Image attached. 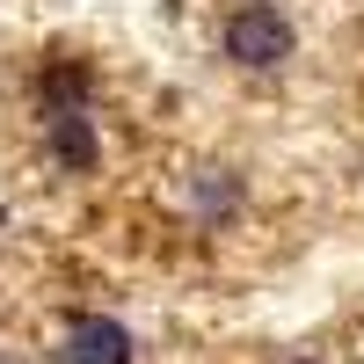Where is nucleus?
I'll return each instance as SVG.
<instances>
[{
  "label": "nucleus",
  "mask_w": 364,
  "mask_h": 364,
  "mask_svg": "<svg viewBox=\"0 0 364 364\" xmlns=\"http://www.w3.org/2000/svg\"><path fill=\"white\" fill-rule=\"evenodd\" d=\"M44 154L66 168V175H87L102 161V139H95V117H51L44 124Z\"/></svg>",
  "instance_id": "20e7f679"
},
{
  "label": "nucleus",
  "mask_w": 364,
  "mask_h": 364,
  "mask_svg": "<svg viewBox=\"0 0 364 364\" xmlns=\"http://www.w3.org/2000/svg\"><path fill=\"white\" fill-rule=\"evenodd\" d=\"M87 95H95V73H87L80 58H58V66H44V80H37L44 124H51V117H87Z\"/></svg>",
  "instance_id": "7ed1b4c3"
},
{
  "label": "nucleus",
  "mask_w": 364,
  "mask_h": 364,
  "mask_svg": "<svg viewBox=\"0 0 364 364\" xmlns=\"http://www.w3.org/2000/svg\"><path fill=\"white\" fill-rule=\"evenodd\" d=\"M0 364H8V357H0Z\"/></svg>",
  "instance_id": "423d86ee"
},
{
  "label": "nucleus",
  "mask_w": 364,
  "mask_h": 364,
  "mask_svg": "<svg viewBox=\"0 0 364 364\" xmlns=\"http://www.w3.org/2000/svg\"><path fill=\"white\" fill-rule=\"evenodd\" d=\"M299 364H306V357H299Z\"/></svg>",
  "instance_id": "0eeeda50"
},
{
  "label": "nucleus",
  "mask_w": 364,
  "mask_h": 364,
  "mask_svg": "<svg viewBox=\"0 0 364 364\" xmlns=\"http://www.w3.org/2000/svg\"><path fill=\"white\" fill-rule=\"evenodd\" d=\"M66 364H132V336L117 321H102V314H80L73 328H66V350H58Z\"/></svg>",
  "instance_id": "f03ea898"
},
{
  "label": "nucleus",
  "mask_w": 364,
  "mask_h": 364,
  "mask_svg": "<svg viewBox=\"0 0 364 364\" xmlns=\"http://www.w3.org/2000/svg\"><path fill=\"white\" fill-rule=\"evenodd\" d=\"M219 44H226V58H233V66L269 73V66H284V58H291V44H299V37H291V22H284L277 8L248 0V8H233V15H226Z\"/></svg>",
  "instance_id": "f257e3e1"
},
{
  "label": "nucleus",
  "mask_w": 364,
  "mask_h": 364,
  "mask_svg": "<svg viewBox=\"0 0 364 364\" xmlns=\"http://www.w3.org/2000/svg\"><path fill=\"white\" fill-rule=\"evenodd\" d=\"M240 211V175L233 168H204L197 175V219H233Z\"/></svg>",
  "instance_id": "39448f33"
}]
</instances>
